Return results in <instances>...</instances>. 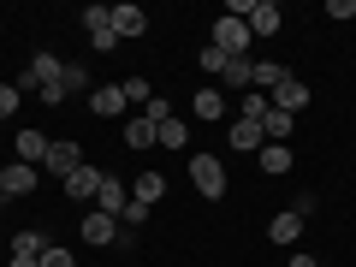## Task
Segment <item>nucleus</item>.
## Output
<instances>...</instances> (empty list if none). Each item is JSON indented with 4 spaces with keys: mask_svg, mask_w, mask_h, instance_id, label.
I'll return each instance as SVG.
<instances>
[{
    "mask_svg": "<svg viewBox=\"0 0 356 267\" xmlns=\"http://www.w3.org/2000/svg\"><path fill=\"white\" fill-rule=\"evenodd\" d=\"M191 184L202 202H220L226 196V161L220 154H191Z\"/></svg>",
    "mask_w": 356,
    "mask_h": 267,
    "instance_id": "f257e3e1",
    "label": "nucleus"
},
{
    "mask_svg": "<svg viewBox=\"0 0 356 267\" xmlns=\"http://www.w3.org/2000/svg\"><path fill=\"white\" fill-rule=\"evenodd\" d=\"M250 24L243 18H214V36H208V48H220L226 60H250Z\"/></svg>",
    "mask_w": 356,
    "mask_h": 267,
    "instance_id": "f03ea898",
    "label": "nucleus"
},
{
    "mask_svg": "<svg viewBox=\"0 0 356 267\" xmlns=\"http://www.w3.org/2000/svg\"><path fill=\"white\" fill-rule=\"evenodd\" d=\"M60 54H48V48H36V54H30V65H24V72H18V89H36V95H42V89H48V83H60Z\"/></svg>",
    "mask_w": 356,
    "mask_h": 267,
    "instance_id": "7ed1b4c3",
    "label": "nucleus"
},
{
    "mask_svg": "<svg viewBox=\"0 0 356 267\" xmlns=\"http://www.w3.org/2000/svg\"><path fill=\"white\" fill-rule=\"evenodd\" d=\"M119 232H125V226H119L113 214H102V208H89V214H83V243H89V250H113Z\"/></svg>",
    "mask_w": 356,
    "mask_h": 267,
    "instance_id": "20e7f679",
    "label": "nucleus"
},
{
    "mask_svg": "<svg viewBox=\"0 0 356 267\" xmlns=\"http://www.w3.org/2000/svg\"><path fill=\"white\" fill-rule=\"evenodd\" d=\"M0 191H6V202L36 196V166H30V161H6V166H0Z\"/></svg>",
    "mask_w": 356,
    "mask_h": 267,
    "instance_id": "39448f33",
    "label": "nucleus"
},
{
    "mask_svg": "<svg viewBox=\"0 0 356 267\" xmlns=\"http://www.w3.org/2000/svg\"><path fill=\"white\" fill-rule=\"evenodd\" d=\"M226 143H232V149H238V154H255V149H261V119H250V113H238V119H232V125H226Z\"/></svg>",
    "mask_w": 356,
    "mask_h": 267,
    "instance_id": "423d86ee",
    "label": "nucleus"
},
{
    "mask_svg": "<svg viewBox=\"0 0 356 267\" xmlns=\"http://www.w3.org/2000/svg\"><path fill=\"white\" fill-rule=\"evenodd\" d=\"M60 184H65V196H72V202H83V208H95V191H102V172H95V166H77V172L72 178H60Z\"/></svg>",
    "mask_w": 356,
    "mask_h": 267,
    "instance_id": "0eeeda50",
    "label": "nucleus"
},
{
    "mask_svg": "<svg viewBox=\"0 0 356 267\" xmlns=\"http://www.w3.org/2000/svg\"><path fill=\"white\" fill-rule=\"evenodd\" d=\"M255 166H261L267 178H285L297 166V154H291V143H261V149H255Z\"/></svg>",
    "mask_w": 356,
    "mask_h": 267,
    "instance_id": "6e6552de",
    "label": "nucleus"
},
{
    "mask_svg": "<svg viewBox=\"0 0 356 267\" xmlns=\"http://www.w3.org/2000/svg\"><path fill=\"white\" fill-rule=\"evenodd\" d=\"M42 166H48L54 178H72L77 166H83V149H77L72 137H60V143H54V149H48V161H42Z\"/></svg>",
    "mask_w": 356,
    "mask_h": 267,
    "instance_id": "1a4fd4ad",
    "label": "nucleus"
},
{
    "mask_svg": "<svg viewBox=\"0 0 356 267\" xmlns=\"http://www.w3.org/2000/svg\"><path fill=\"white\" fill-rule=\"evenodd\" d=\"M267 102H273V107H280V113H303V107H309V83H303V77H285V83L280 89H273V95H267Z\"/></svg>",
    "mask_w": 356,
    "mask_h": 267,
    "instance_id": "9d476101",
    "label": "nucleus"
},
{
    "mask_svg": "<svg viewBox=\"0 0 356 267\" xmlns=\"http://www.w3.org/2000/svg\"><path fill=\"white\" fill-rule=\"evenodd\" d=\"M303 226H309V220L297 214V208H280V214L267 220V243H297V238H303Z\"/></svg>",
    "mask_w": 356,
    "mask_h": 267,
    "instance_id": "9b49d317",
    "label": "nucleus"
},
{
    "mask_svg": "<svg viewBox=\"0 0 356 267\" xmlns=\"http://www.w3.org/2000/svg\"><path fill=\"white\" fill-rule=\"evenodd\" d=\"M89 113H95V119H119V113H125V89H119V83L89 89Z\"/></svg>",
    "mask_w": 356,
    "mask_h": 267,
    "instance_id": "f8f14e48",
    "label": "nucleus"
},
{
    "mask_svg": "<svg viewBox=\"0 0 356 267\" xmlns=\"http://www.w3.org/2000/svg\"><path fill=\"white\" fill-rule=\"evenodd\" d=\"M191 113L202 119V125H220V119H226V95H220L214 83H208V89H196V95H191Z\"/></svg>",
    "mask_w": 356,
    "mask_h": 267,
    "instance_id": "ddd939ff",
    "label": "nucleus"
},
{
    "mask_svg": "<svg viewBox=\"0 0 356 267\" xmlns=\"http://www.w3.org/2000/svg\"><path fill=\"white\" fill-rule=\"evenodd\" d=\"M113 30H119V42H137L143 30H149V13H143V6H113Z\"/></svg>",
    "mask_w": 356,
    "mask_h": 267,
    "instance_id": "4468645a",
    "label": "nucleus"
},
{
    "mask_svg": "<svg viewBox=\"0 0 356 267\" xmlns=\"http://www.w3.org/2000/svg\"><path fill=\"white\" fill-rule=\"evenodd\" d=\"M250 24V36H280V24H285V13L273 6V0H255V13L243 18Z\"/></svg>",
    "mask_w": 356,
    "mask_h": 267,
    "instance_id": "2eb2a0df",
    "label": "nucleus"
},
{
    "mask_svg": "<svg viewBox=\"0 0 356 267\" xmlns=\"http://www.w3.org/2000/svg\"><path fill=\"white\" fill-rule=\"evenodd\" d=\"M161 196H166V178L154 172V166H149V172H137V178H131V202L154 208V202H161Z\"/></svg>",
    "mask_w": 356,
    "mask_h": 267,
    "instance_id": "dca6fc26",
    "label": "nucleus"
},
{
    "mask_svg": "<svg viewBox=\"0 0 356 267\" xmlns=\"http://www.w3.org/2000/svg\"><path fill=\"white\" fill-rule=\"evenodd\" d=\"M13 149H18V161L42 166V161H48V149H54V137H42V131H18V137H13Z\"/></svg>",
    "mask_w": 356,
    "mask_h": 267,
    "instance_id": "f3484780",
    "label": "nucleus"
},
{
    "mask_svg": "<svg viewBox=\"0 0 356 267\" xmlns=\"http://www.w3.org/2000/svg\"><path fill=\"white\" fill-rule=\"evenodd\" d=\"M125 202H131V191L119 184V178H107V172H102V191H95V208L119 220V214H125Z\"/></svg>",
    "mask_w": 356,
    "mask_h": 267,
    "instance_id": "a211bd4d",
    "label": "nucleus"
},
{
    "mask_svg": "<svg viewBox=\"0 0 356 267\" xmlns=\"http://www.w3.org/2000/svg\"><path fill=\"white\" fill-rule=\"evenodd\" d=\"M154 143H161V149H191V125H184V119H161V125H154Z\"/></svg>",
    "mask_w": 356,
    "mask_h": 267,
    "instance_id": "6ab92c4d",
    "label": "nucleus"
},
{
    "mask_svg": "<svg viewBox=\"0 0 356 267\" xmlns=\"http://www.w3.org/2000/svg\"><path fill=\"white\" fill-rule=\"evenodd\" d=\"M285 77H291L285 65H273V60H255V72H250V89H261V95H273V89H280Z\"/></svg>",
    "mask_w": 356,
    "mask_h": 267,
    "instance_id": "aec40b11",
    "label": "nucleus"
},
{
    "mask_svg": "<svg viewBox=\"0 0 356 267\" xmlns=\"http://www.w3.org/2000/svg\"><path fill=\"white\" fill-rule=\"evenodd\" d=\"M54 243H48V232H13V255H30V261H42V255H48Z\"/></svg>",
    "mask_w": 356,
    "mask_h": 267,
    "instance_id": "412c9836",
    "label": "nucleus"
},
{
    "mask_svg": "<svg viewBox=\"0 0 356 267\" xmlns=\"http://www.w3.org/2000/svg\"><path fill=\"white\" fill-rule=\"evenodd\" d=\"M125 149H154V119L149 113H131L125 119Z\"/></svg>",
    "mask_w": 356,
    "mask_h": 267,
    "instance_id": "4be33fe9",
    "label": "nucleus"
},
{
    "mask_svg": "<svg viewBox=\"0 0 356 267\" xmlns=\"http://www.w3.org/2000/svg\"><path fill=\"white\" fill-rule=\"evenodd\" d=\"M291 125H297L291 113H280V107L267 102V113H261V137H267V143H285V137H291Z\"/></svg>",
    "mask_w": 356,
    "mask_h": 267,
    "instance_id": "5701e85b",
    "label": "nucleus"
},
{
    "mask_svg": "<svg viewBox=\"0 0 356 267\" xmlns=\"http://www.w3.org/2000/svg\"><path fill=\"white\" fill-rule=\"evenodd\" d=\"M119 89H125V107H131V113H143V107L154 102V83H149V77H125Z\"/></svg>",
    "mask_w": 356,
    "mask_h": 267,
    "instance_id": "b1692460",
    "label": "nucleus"
},
{
    "mask_svg": "<svg viewBox=\"0 0 356 267\" xmlns=\"http://www.w3.org/2000/svg\"><path fill=\"white\" fill-rule=\"evenodd\" d=\"M60 89H65V102L83 95V89H89V65H60Z\"/></svg>",
    "mask_w": 356,
    "mask_h": 267,
    "instance_id": "393cba45",
    "label": "nucleus"
},
{
    "mask_svg": "<svg viewBox=\"0 0 356 267\" xmlns=\"http://www.w3.org/2000/svg\"><path fill=\"white\" fill-rule=\"evenodd\" d=\"M250 72H255V60H226L220 83H226V89H250Z\"/></svg>",
    "mask_w": 356,
    "mask_h": 267,
    "instance_id": "a878e982",
    "label": "nucleus"
},
{
    "mask_svg": "<svg viewBox=\"0 0 356 267\" xmlns=\"http://www.w3.org/2000/svg\"><path fill=\"white\" fill-rule=\"evenodd\" d=\"M89 48H95V54H113V48H119V30H113V24L89 30Z\"/></svg>",
    "mask_w": 356,
    "mask_h": 267,
    "instance_id": "bb28decb",
    "label": "nucleus"
},
{
    "mask_svg": "<svg viewBox=\"0 0 356 267\" xmlns=\"http://www.w3.org/2000/svg\"><path fill=\"white\" fill-rule=\"evenodd\" d=\"M196 72L220 77V72H226V54H220V48H202V54H196Z\"/></svg>",
    "mask_w": 356,
    "mask_h": 267,
    "instance_id": "cd10ccee",
    "label": "nucleus"
},
{
    "mask_svg": "<svg viewBox=\"0 0 356 267\" xmlns=\"http://www.w3.org/2000/svg\"><path fill=\"white\" fill-rule=\"evenodd\" d=\"M18 102H24V89H18V83H0V125H6V113H18Z\"/></svg>",
    "mask_w": 356,
    "mask_h": 267,
    "instance_id": "c85d7f7f",
    "label": "nucleus"
},
{
    "mask_svg": "<svg viewBox=\"0 0 356 267\" xmlns=\"http://www.w3.org/2000/svg\"><path fill=\"white\" fill-rule=\"evenodd\" d=\"M113 24V6H83V30H102Z\"/></svg>",
    "mask_w": 356,
    "mask_h": 267,
    "instance_id": "c756f323",
    "label": "nucleus"
},
{
    "mask_svg": "<svg viewBox=\"0 0 356 267\" xmlns=\"http://www.w3.org/2000/svg\"><path fill=\"white\" fill-rule=\"evenodd\" d=\"M143 220H149V208H143V202H125V214H119V226H125V232H137Z\"/></svg>",
    "mask_w": 356,
    "mask_h": 267,
    "instance_id": "7c9ffc66",
    "label": "nucleus"
},
{
    "mask_svg": "<svg viewBox=\"0 0 356 267\" xmlns=\"http://www.w3.org/2000/svg\"><path fill=\"white\" fill-rule=\"evenodd\" d=\"M42 267H77V255H72V250H60V243H54V250L42 255Z\"/></svg>",
    "mask_w": 356,
    "mask_h": 267,
    "instance_id": "2f4dec72",
    "label": "nucleus"
},
{
    "mask_svg": "<svg viewBox=\"0 0 356 267\" xmlns=\"http://www.w3.org/2000/svg\"><path fill=\"white\" fill-rule=\"evenodd\" d=\"M321 13H327V18H356V0H327Z\"/></svg>",
    "mask_w": 356,
    "mask_h": 267,
    "instance_id": "473e14b6",
    "label": "nucleus"
},
{
    "mask_svg": "<svg viewBox=\"0 0 356 267\" xmlns=\"http://www.w3.org/2000/svg\"><path fill=\"white\" fill-rule=\"evenodd\" d=\"M143 113H149V119H154V125H161V119H172V102H166V95H154V102H149V107H143Z\"/></svg>",
    "mask_w": 356,
    "mask_h": 267,
    "instance_id": "72a5a7b5",
    "label": "nucleus"
},
{
    "mask_svg": "<svg viewBox=\"0 0 356 267\" xmlns=\"http://www.w3.org/2000/svg\"><path fill=\"white\" fill-rule=\"evenodd\" d=\"M291 267H321V261H315V255H291Z\"/></svg>",
    "mask_w": 356,
    "mask_h": 267,
    "instance_id": "f704fd0d",
    "label": "nucleus"
},
{
    "mask_svg": "<svg viewBox=\"0 0 356 267\" xmlns=\"http://www.w3.org/2000/svg\"><path fill=\"white\" fill-rule=\"evenodd\" d=\"M0 208H6V191H0Z\"/></svg>",
    "mask_w": 356,
    "mask_h": 267,
    "instance_id": "c9c22d12",
    "label": "nucleus"
},
{
    "mask_svg": "<svg viewBox=\"0 0 356 267\" xmlns=\"http://www.w3.org/2000/svg\"><path fill=\"white\" fill-rule=\"evenodd\" d=\"M0 131H6V125H0Z\"/></svg>",
    "mask_w": 356,
    "mask_h": 267,
    "instance_id": "e433bc0d",
    "label": "nucleus"
}]
</instances>
